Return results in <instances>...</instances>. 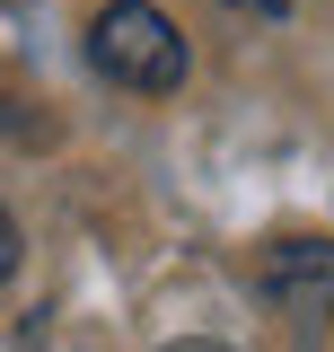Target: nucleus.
I'll return each mask as SVG.
<instances>
[{
	"instance_id": "nucleus-1",
	"label": "nucleus",
	"mask_w": 334,
	"mask_h": 352,
	"mask_svg": "<svg viewBox=\"0 0 334 352\" xmlns=\"http://www.w3.org/2000/svg\"><path fill=\"white\" fill-rule=\"evenodd\" d=\"M88 62L115 88H132V97L185 88V36H176V18L159 0H106L97 27H88Z\"/></svg>"
},
{
	"instance_id": "nucleus-2",
	"label": "nucleus",
	"mask_w": 334,
	"mask_h": 352,
	"mask_svg": "<svg viewBox=\"0 0 334 352\" xmlns=\"http://www.w3.org/2000/svg\"><path fill=\"white\" fill-rule=\"evenodd\" d=\"M264 291L291 317H334V238H273L264 247Z\"/></svg>"
},
{
	"instance_id": "nucleus-3",
	"label": "nucleus",
	"mask_w": 334,
	"mask_h": 352,
	"mask_svg": "<svg viewBox=\"0 0 334 352\" xmlns=\"http://www.w3.org/2000/svg\"><path fill=\"white\" fill-rule=\"evenodd\" d=\"M18 273V220H9V203H0V282Z\"/></svg>"
}]
</instances>
